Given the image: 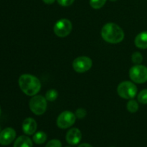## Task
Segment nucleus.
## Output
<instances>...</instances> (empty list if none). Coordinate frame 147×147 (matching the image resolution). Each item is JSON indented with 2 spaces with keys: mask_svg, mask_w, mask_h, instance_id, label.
<instances>
[{
  "mask_svg": "<svg viewBox=\"0 0 147 147\" xmlns=\"http://www.w3.org/2000/svg\"><path fill=\"white\" fill-rule=\"evenodd\" d=\"M19 86L24 93L29 96H34L41 89L40 80L30 74L22 75L19 78Z\"/></svg>",
  "mask_w": 147,
  "mask_h": 147,
  "instance_id": "1",
  "label": "nucleus"
},
{
  "mask_svg": "<svg viewBox=\"0 0 147 147\" xmlns=\"http://www.w3.org/2000/svg\"><path fill=\"white\" fill-rule=\"evenodd\" d=\"M101 36L107 42L117 44L123 41L124 38V32L118 24L109 22L105 24L102 28Z\"/></svg>",
  "mask_w": 147,
  "mask_h": 147,
  "instance_id": "2",
  "label": "nucleus"
},
{
  "mask_svg": "<svg viewBox=\"0 0 147 147\" xmlns=\"http://www.w3.org/2000/svg\"><path fill=\"white\" fill-rule=\"evenodd\" d=\"M137 87L131 81H123L119 85L118 94L124 99H133L137 94Z\"/></svg>",
  "mask_w": 147,
  "mask_h": 147,
  "instance_id": "3",
  "label": "nucleus"
},
{
  "mask_svg": "<svg viewBox=\"0 0 147 147\" xmlns=\"http://www.w3.org/2000/svg\"><path fill=\"white\" fill-rule=\"evenodd\" d=\"M47 99L42 96H34L30 101V109L35 115L40 116L47 110Z\"/></svg>",
  "mask_w": 147,
  "mask_h": 147,
  "instance_id": "4",
  "label": "nucleus"
},
{
  "mask_svg": "<svg viewBox=\"0 0 147 147\" xmlns=\"http://www.w3.org/2000/svg\"><path fill=\"white\" fill-rule=\"evenodd\" d=\"M129 77L136 83H144L147 81V67L142 65H136L129 70Z\"/></svg>",
  "mask_w": 147,
  "mask_h": 147,
  "instance_id": "5",
  "label": "nucleus"
},
{
  "mask_svg": "<svg viewBox=\"0 0 147 147\" xmlns=\"http://www.w3.org/2000/svg\"><path fill=\"white\" fill-rule=\"evenodd\" d=\"M73 25L71 22L67 19H61L55 23L54 26V32L60 37H67L71 32Z\"/></svg>",
  "mask_w": 147,
  "mask_h": 147,
  "instance_id": "6",
  "label": "nucleus"
},
{
  "mask_svg": "<svg viewBox=\"0 0 147 147\" xmlns=\"http://www.w3.org/2000/svg\"><path fill=\"white\" fill-rule=\"evenodd\" d=\"M76 116L73 112L65 111L59 115L57 119V125L60 129H65L70 127L75 123Z\"/></svg>",
  "mask_w": 147,
  "mask_h": 147,
  "instance_id": "7",
  "label": "nucleus"
},
{
  "mask_svg": "<svg viewBox=\"0 0 147 147\" xmlns=\"http://www.w3.org/2000/svg\"><path fill=\"white\" fill-rule=\"evenodd\" d=\"M93 65L92 60L86 56H80L75 59L73 62V67L77 73H83L90 70Z\"/></svg>",
  "mask_w": 147,
  "mask_h": 147,
  "instance_id": "8",
  "label": "nucleus"
},
{
  "mask_svg": "<svg viewBox=\"0 0 147 147\" xmlns=\"http://www.w3.org/2000/svg\"><path fill=\"white\" fill-rule=\"evenodd\" d=\"M16 131L12 128H6L0 133V144L7 146L15 139Z\"/></svg>",
  "mask_w": 147,
  "mask_h": 147,
  "instance_id": "9",
  "label": "nucleus"
},
{
  "mask_svg": "<svg viewBox=\"0 0 147 147\" xmlns=\"http://www.w3.org/2000/svg\"><path fill=\"white\" fill-rule=\"evenodd\" d=\"M82 139L81 131L77 128H73L67 132L66 141L70 145H77L80 143Z\"/></svg>",
  "mask_w": 147,
  "mask_h": 147,
  "instance_id": "10",
  "label": "nucleus"
},
{
  "mask_svg": "<svg viewBox=\"0 0 147 147\" xmlns=\"http://www.w3.org/2000/svg\"><path fill=\"white\" fill-rule=\"evenodd\" d=\"M37 122L32 118H27L22 123V130L27 135H32L37 130Z\"/></svg>",
  "mask_w": 147,
  "mask_h": 147,
  "instance_id": "11",
  "label": "nucleus"
},
{
  "mask_svg": "<svg viewBox=\"0 0 147 147\" xmlns=\"http://www.w3.org/2000/svg\"><path fill=\"white\" fill-rule=\"evenodd\" d=\"M135 45L140 49H147V31L139 33L134 40Z\"/></svg>",
  "mask_w": 147,
  "mask_h": 147,
  "instance_id": "12",
  "label": "nucleus"
},
{
  "mask_svg": "<svg viewBox=\"0 0 147 147\" xmlns=\"http://www.w3.org/2000/svg\"><path fill=\"white\" fill-rule=\"evenodd\" d=\"M33 144L31 139L26 136H20L15 140L14 147H32Z\"/></svg>",
  "mask_w": 147,
  "mask_h": 147,
  "instance_id": "13",
  "label": "nucleus"
},
{
  "mask_svg": "<svg viewBox=\"0 0 147 147\" xmlns=\"http://www.w3.org/2000/svg\"><path fill=\"white\" fill-rule=\"evenodd\" d=\"M47 140V134L43 131H38L33 136V142L36 144H42Z\"/></svg>",
  "mask_w": 147,
  "mask_h": 147,
  "instance_id": "14",
  "label": "nucleus"
},
{
  "mask_svg": "<svg viewBox=\"0 0 147 147\" xmlns=\"http://www.w3.org/2000/svg\"><path fill=\"white\" fill-rule=\"evenodd\" d=\"M126 107H127V110L131 113H136L139 110V104H138V103L135 100H132V99H131L128 102Z\"/></svg>",
  "mask_w": 147,
  "mask_h": 147,
  "instance_id": "15",
  "label": "nucleus"
},
{
  "mask_svg": "<svg viewBox=\"0 0 147 147\" xmlns=\"http://www.w3.org/2000/svg\"><path fill=\"white\" fill-rule=\"evenodd\" d=\"M57 96H58V93L55 89H50V90H47V92L45 94V98L47 100L50 102L55 101L57 99Z\"/></svg>",
  "mask_w": 147,
  "mask_h": 147,
  "instance_id": "16",
  "label": "nucleus"
},
{
  "mask_svg": "<svg viewBox=\"0 0 147 147\" xmlns=\"http://www.w3.org/2000/svg\"><path fill=\"white\" fill-rule=\"evenodd\" d=\"M106 2V0H90V6L95 9H98L103 7Z\"/></svg>",
  "mask_w": 147,
  "mask_h": 147,
  "instance_id": "17",
  "label": "nucleus"
},
{
  "mask_svg": "<svg viewBox=\"0 0 147 147\" xmlns=\"http://www.w3.org/2000/svg\"><path fill=\"white\" fill-rule=\"evenodd\" d=\"M131 60L136 65H140L143 61V56L139 52H135L131 56Z\"/></svg>",
  "mask_w": 147,
  "mask_h": 147,
  "instance_id": "18",
  "label": "nucleus"
},
{
  "mask_svg": "<svg viewBox=\"0 0 147 147\" xmlns=\"http://www.w3.org/2000/svg\"><path fill=\"white\" fill-rule=\"evenodd\" d=\"M138 101L143 104H147V89L142 90L137 96Z\"/></svg>",
  "mask_w": 147,
  "mask_h": 147,
  "instance_id": "19",
  "label": "nucleus"
},
{
  "mask_svg": "<svg viewBox=\"0 0 147 147\" xmlns=\"http://www.w3.org/2000/svg\"><path fill=\"white\" fill-rule=\"evenodd\" d=\"M45 147H62V144L57 139H53L46 144Z\"/></svg>",
  "mask_w": 147,
  "mask_h": 147,
  "instance_id": "20",
  "label": "nucleus"
},
{
  "mask_svg": "<svg viewBox=\"0 0 147 147\" xmlns=\"http://www.w3.org/2000/svg\"><path fill=\"white\" fill-rule=\"evenodd\" d=\"M76 116L78 118V119H82L86 116V111L84 109H82V108H80V109H77V111H76Z\"/></svg>",
  "mask_w": 147,
  "mask_h": 147,
  "instance_id": "21",
  "label": "nucleus"
},
{
  "mask_svg": "<svg viewBox=\"0 0 147 147\" xmlns=\"http://www.w3.org/2000/svg\"><path fill=\"white\" fill-rule=\"evenodd\" d=\"M57 1L60 5L63 7H68L74 2L75 0H57Z\"/></svg>",
  "mask_w": 147,
  "mask_h": 147,
  "instance_id": "22",
  "label": "nucleus"
},
{
  "mask_svg": "<svg viewBox=\"0 0 147 147\" xmlns=\"http://www.w3.org/2000/svg\"><path fill=\"white\" fill-rule=\"evenodd\" d=\"M42 1L47 4H52L55 1V0H42Z\"/></svg>",
  "mask_w": 147,
  "mask_h": 147,
  "instance_id": "23",
  "label": "nucleus"
},
{
  "mask_svg": "<svg viewBox=\"0 0 147 147\" xmlns=\"http://www.w3.org/2000/svg\"><path fill=\"white\" fill-rule=\"evenodd\" d=\"M78 147H93V146H92L91 145L89 144L85 143V144H82L79 145Z\"/></svg>",
  "mask_w": 147,
  "mask_h": 147,
  "instance_id": "24",
  "label": "nucleus"
},
{
  "mask_svg": "<svg viewBox=\"0 0 147 147\" xmlns=\"http://www.w3.org/2000/svg\"><path fill=\"white\" fill-rule=\"evenodd\" d=\"M110 1H117V0H110Z\"/></svg>",
  "mask_w": 147,
  "mask_h": 147,
  "instance_id": "25",
  "label": "nucleus"
},
{
  "mask_svg": "<svg viewBox=\"0 0 147 147\" xmlns=\"http://www.w3.org/2000/svg\"><path fill=\"white\" fill-rule=\"evenodd\" d=\"M0 115H1V109H0Z\"/></svg>",
  "mask_w": 147,
  "mask_h": 147,
  "instance_id": "26",
  "label": "nucleus"
},
{
  "mask_svg": "<svg viewBox=\"0 0 147 147\" xmlns=\"http://www.w3.org/2000/svg\"><path fill=\"white\" fill-rule=\"evenodd\" d=\"M0 133H1V127H0Z\"/></svg>",
  "mask_w": 147,
  "mask_h": 147,
  "instance_id": "27",
  "label": "nucleus"
},
{
  "mask_svg": "<svg viewBox=\"0 0 147 147\" xmlns=\"http://www.w3.org/2000/svg\"><path fill=\"white\" fill-rule=\"evenodd\" d=\"M111 147H114V146H111Z\"/></svg>",
  "mask_w": 147,
  "mask_h": 147,
  "instance_id": "28",
  "label": "nucleus"
},
{
  "mask_svg": "<svg viewBox=\"0 0 147 147\" xmlns=\"http://www.w3.org/2000/svg\"><path fill=\"white\" fill-rule=\"evenodd\" d=\"M67 147H70V146H67Z\"/></svg>",
  "mask_w": 147,
  "mask_h": 147,
  "instance_id": "29",
  "label": "nucleus"
}]
</instances>
